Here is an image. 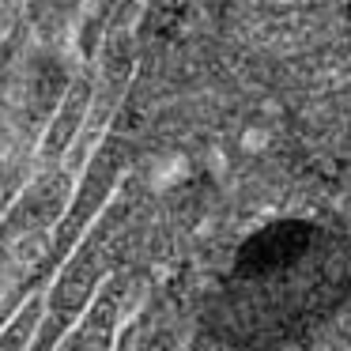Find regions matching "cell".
I'll return each instance as SVG.
<instances>
[{
    "instance_id": "obj_3",
    "label": "cell",
    "mask_w": 351,
    "mask_h": 351,
    "mask_svg": "<svg viewBox=\"0 0 351 351\" xmlns=\"http://www.w3.org/2000/svg\"><path fill=\"white\" fill-rule=\"evenodd\" d=\"M42 313H46V291L27 295L23 306L8 317V325L0 328V351H27L31 348V336H34V328H38Z\"/></svg>"
},
{
    "instance_id": "obj_1",
    "label": "cell",
    "mask_w": 351,
    "mask_h": 351,
    "mask_svg": "<svg viewBox=\"0 0 351 351\" xmlns=\"http://www.w3.org/2000/svg\"><path fill=\"white\" fill-rule=\"evenodd\" d=\"M91 99H95V76H91V64H84V69L72 76V84L64 87L61 102H57L53 117H49L46 132H42L38 152H34V167H57V162L72 152V144H76L80 132H84Z\"/></svg>"
},
{
    "instance_id": "obj_2",
    "label": "cell",
    "mask_w": 351,
    "mask_h": 351,
    "mask_svg": "<svg viewBox=\"0 0 351 351\" xmlns=\"http://www.w3.org/2000/svg\"><path fill=\"white\" fill-rule=\"evenodd\" d=\"M125 295H129V280L125 276H106L95 291L91 306L80 313V321L57 343V351H114Z\"/></svg>"
}]
</instances>
